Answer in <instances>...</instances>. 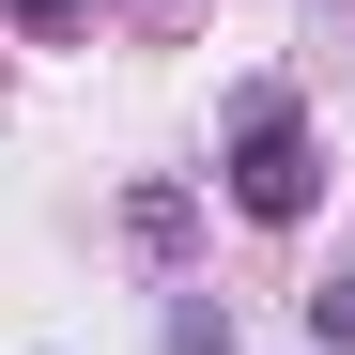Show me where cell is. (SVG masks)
I'll list each match as a JSON object with an SVG mask.
<instances>
[{"label":"cell","instance_id":"cell-1","mask_svg":"<svg viewBox=\"0 0 355 355\" xmlns=\"http://www.w3.org/2000/svg\"><path fill=\"white\" fill-rule=\"evenodd\" d=\"M216 186H232V216H263V232H293L324 201V139H309V108H293L278 78H248L216 108Z\"/></svg>","mask_w":355,"mask_h":355},{"label":"cell","instance_id":"cell-2","mask_svg":"<svg viewBox=\"0 0 355 355\" xmlns=\"http://www.w3.org/2000/svg\"><path fill=\"white\" fill-rule=\"evenodd\" d=\"M170 355H248V340H232V309H201V293H170Z\"/></svg>","mask_w":355,"mask_h":355},{"label":"cell","instance_id":"cell-3","mask_svg":"<svg viewBox=\"0 0 355 355\" xmlns=\"http://www.w3.org/2000/svg\"><path fill=\"white\" fill-rule=\"evenodd\" d=\"M309 340H324V355H355V263H340V278H309Z\"/></svg>","mask_w":355,"mask_h":355},{"label":"cell","instance_id":"cell-4","mask_svg":"<svg viewBox=\"0 0 355 355\" xmlns=\"http://www.w3.org/2000/svg\"><path fill=\"white\" fill-rule=\"evenodd\" d=\"M16 16H31V31H62V16H78V0H16Z\"/></svg>","mask_w":355,"mask_h":355}]
</instances>
